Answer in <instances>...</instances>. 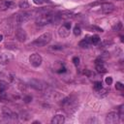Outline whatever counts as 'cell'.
<instances>
[{"instance_id":"obj_1","label":"cell","mask_w":124,"mask_h":124,"mask_svg":"<svg viewBox=\"0 0 124 124\" xmlns=\"http://www.w3.org/2000/svg\"><path fill=\"white\" fill-rule=\"evenodd\" d=\"M61 106L67 113H73L78 108V100L75 96H68L61 100Z\"/></svg>"},{"instance_id":"obj_2","label":"cell","mask_w":124,"mask_h":124,"mask_svg":"<svg viewBox=\"0 0 124 124\" xmlns=\"http://www.w3.org/2000/svg\"><path fill=\"white\" fill-rule=\"evenodd\" d=\"M52 39L51 33L50 32H46L44 34H42L41 36H39L38 38H36L31 44V46H35V47H40V46H46Z\"/></svg>"},{"instance_id":"obj_3","label":"cell","mask_w":124,"mask_h":124,"mask_svg":"<svg viewBox=\"0 0 124 124\" xmlns=\"http://www.w3.org/2000/svg\"><path fill=\"white\" fill-rule=\"evenodd\" d=\"M28 85L31 88H33L35 90H38V91H44L47 87L46 84L44 81H42L40 79H37V78H31V79H29L28 80Z\"/></svg>"},{"instance_id":"obj_4","label":"cell","mask_w":124,"mask_h":124,"mask_svg":"<svg viewBox=\"0 0 124 124\" xmlns=\"http://www.w3.org/2000/svg\"><path fill=\"white\" fill-rule=\"evenodd\" d=\"M45 91H46L45 96L48 100H51V101H59V100H61L63 98L59 92H57V91H55V90H53L51 88H47L46 87L45 89Z\"/></svg>"},{"instance_id":"obj_5","label":"cell","mask_w":124,"mask_h":124,"mask_svg":"<svg viewBox=\"0 0 124 124\" xmlns=\"http://www.w3.org/2000/svg\"><path fill=\"white\" fill-rule=\"evenodd\" d=\"M32 16V14L29 13V12H22V13H19L17 14L16 17V21L17 24H22V23H25L27 22Z\"/></svg>"},{"instance_id":"obj_6","label":"cell","mask_w":124,"mask_h":124,"mask_svg":"<svg viewBox=\"0 0 124 124\" xmlns=\"http://www.w3.org/2000/svg\"><path fill=\"white\" fill-rule=\"evenodd\" d=\"M114 10H115V6L112 3H103L100 5L99 12L105 15H108V14H111Z\"/></svg>"},{"instance_id":"obj_7","label":"cell","mask_w":124,"mask_h":124,"mask_svg":"<svg viewBox=\"0 0 124 124\" xmlns=\"http://www.w3.org/2000/svg\"><path fill=\"white\" fill-rule=\"evenodd\" d=\"M29 62H30V64L33 67L37 68V67H39L42 64L43 58H42V56L39 53H33V54H31L29 56Z\"/></svg>"},{"instance_id":"obj_8","label":"cell","mask_w":124,"mask_h":124,"mask_svg":"<svg viewBox=\"0 0 124 124\" xmlns=\"http://www.w3.org/2000/svg\"><path fill=\"white\" fill-rule=\"evenodd\" d=\"M71 26H72V24H71L70 22H65V23H63V25H62V26L59 28V30H58V34H59V36L62 37V38H66V37H68L69 34H70Z\"/></svg>"},{"instance_id":"obj_9","label":"cell","mask_w":124,"mask_h":124,"mask_svg":"<svg viewBox=\"0 0 124 124\" xmlns=\"http://www.w3.org/2000/svg\"><path fill=\"white\" fill-rule=\"evenodd\" d=\"M106 122L108 124H114L119 122V114L116 111H111L108 112L106 116Z\"/></svg>"},{"instance_id":"obj_10","label":"cell","mask_w":124,"mask_h":124,"mask_svg":"<svg viewBox=\"0 0 124 124\" xmlns=\"http://www.w3.org/2000/svg\"><path fill=\"white\" fill-rule=\"evenodd\" d=\"M16 38L17 39L18 42H24L26 40V38H27V34H26V32L22 28L18 27L16 30Z\"/></svg>"},{"instance_id":"obj_11","label":"cell","mask_w":124,"mask_h":124,"mask_svg":"<svg viewBox=\"0 0 124 124\" xmlns=\"http://www.w3.org/2000/svg\"><path fill=\"white\" fill-rule=\"evenodd\" d=\"M95 64H96V71H97V73H99V74L107 73V68L105 67L104 62H103L102 59H97L95 61Z\"/></svg>"},{"instance_id":"obj_12","label":"cell","mask_w":124,"mask_h":124,"mask_svg":"<svg viewBox=\"0 0 124 124\" xmlns=\"http://www.w3.org/2000/svg\"><path fill=\"white\" fill-rule=\"evenodd\" d=\"M13 59V55L11 53H1L0 54V64L6 65Z\"/></svg>"},{"instance_id":"obj_13","label":"cell","mask_w":124,"mask_h":124,"mask_svg":"<svg viewBox=\"0 0 124 124\" xmlns=\"http://www.w3.org/2000/svg\"><path fill=\"white\" fill-rule=\"evenodd\" d=\"M13 5H14V3H13L12 1L0 0V10H1V11H6V10L10 9Z\"/></svg>"},{"instance_id":"obj_14","label":"cell","mask_w":124,"mask_h":124,"mask_svg":"<svg viewBox=\"0 0 124 124\" xmlns=\"http://www.w3.org/2000/svg\"><path fill=\"white\" fill-rule=\"evenodd\" d=\"M64 122H65V117L62 114H56L51 119L52 124H63Z\"/></svg>"},{"instance_id":"obj_15","label":"cell","mask_w":124,"mask_h":124,"mask_svg":"<svg viewBox=\"0 0 124 124\" xmlns=\"http://www.w3.org/2000/svg\"><path fill=\"white\" fill-rule=\"evenodd\" d=\"M90 45H91V43H90V40H89V36H87L86 38H84L83 40H81L79 43H78V46H81V47H89L90 46Z\"/></svg>"},{"instance_id":"obj_16","label":"cell","mask_w":124,"mask_h":124,"mask_svg":"<svg viewBox=\"0 0 124 124\" xmlns=\"http://www.w3.org/2000/svg\"><path fill=\"white\" fill-rule=\"evenodd\" d=\"M89 40L91 45H97L100 42V37L97 35H93V36H89Z\"/></svg>"},{"instance_id":"obj_17","label":"cell","mask_w":124,"mask_h":124,"mask_svg":"<svg viewBox=\"0 0 124 124\" xmlns=\"http://www.w3.org/2000/svg\"><path fill=\"white\" fill-rule=\"evenodd\" d=\"M121 28H122V23H121L120 21L117 22L116 24H114V25L112 26V30H113V31H119Z\"/></svg>"},{"instance_id":"obj_18","label":"cell","mask_w":124,"mask_h":124,"mask_svg":"<svg viewBox=\"0 0 124 124\" xmlns=\"http://www.w3.org/2000/svg\"><path fill=\"white\" fill-rule=\"evenodd\" d=\"M74 34H75V36H79L80 35V33H81V30H80V28L78 27V26H76L75 28H74Z\"/></svg>"},{"instance_id":"obj_19","label":"cell","mask_w":124,"mask_h":124,"mask_svg":"<svg viewBox=\"0 0 124 124\" xmlns=\"http://www.w3.org/2000/svg\"><path fill=\"white\" fill-rule=\"evenodd\" d=\"M103 86H102V83H101V81H96L95 83H94V89L97 91V90H99V89H101Z\"/></svg>"},{"instance_id":"obj_20","label":"cell","mask_w":124,"mask_h":124,"mask_svg":"<svg viewBox=\"0 0 124 124\" xmlns=\"http://www.w3.org/2000/svg\"><path fill=\"white\" fill-rule=\"evenodd\" d=\"M115 88H116V90H123L124 89V85H123V83L122 82H116V84H115Z\"/></svg>"},{"instance_id":"obj_21","label":"cell","mask_w":124,"mask_h":124,"mask_svg":"<svg viewBox=\"0 0 124 124\" xmlns=\"http://www.w3.org/2000/svg\"><path fill=\"white\" fill-rule=\"evenodd\" d=\"M84 74H85L88 78H92L93 77H95L94 73H92V72H91V71H89V70H85V71H84Z\"/></svg>"},{"instance_id":"obj_22","label":"cell","mask_w":124,"mask_h":124,"mask_svg":"<svg viewBox=\"0 0 124 124\" xmlns=\"http://www.w3.org/2000/svg\"><path fill=\"white\" fill-rule=\"evenodd\" d=\"M19 7H20V8H22V9H23V8L25 9V8H28V7H29V5H28V3H27L26 1H21V2L19 3Z\"/></svg>"},{"instance_id":"obj_23","label":"cell","mask_w":124,"mask_h":124,"mask_svg":"<svg viewBox=\"0 0 124 124\" xmlns=\"http://www.w3.org/2000/svg\"><path fill=\"white\" fill-rule=\"evenodd\" d=\"M73 63H74L76 66H78V65L79 64V58H78V56H75V57H73Z\"/></svg>"},{"instance_id":"obj_24","label":"cell","mask_w":124,"mask_h":124,"mask_svg":"<svg viewBox=\"0 0 124 124\" xmlns=\"http://www.w3.org/2000/svg\"><path fill=\"white\" fill-rule=\"evenodd\" d=\"M106 83H107L108 85H110V84L112 83V78H111V77L106 78Z\"/></svg>"},{"instance_id":"obj_25","label":"cell","mask_w":124,"mask_h":124,"mask_svg":"<svg viewBox=\"0 0 124 124\" xmlns=\"http://www.w3.org/2000/svg\"><path fill=\"white\" fill-rule=\"evenodd\" d=\"M90 29L96 30L97 32H103V29H102V28H99V27H97V26H90Z\"/></svg>"},{"instance_id":"obj_26","label":"cell","mask_w":124,"mask_h":124,"mask_svg":"<svg viewBox=\"0 0 124 124\" xmlns=\"http://www.w3.org/2000/svg\"><path fill=\"white\" fill-rule=\"evenodd\" d=\"M23 100H24L25 103H29V102L32 100V97H31V96H26V97L23 98Z\"/></svg>"},{"instance_id":"obj_27","label":"cell","mask_w":124,"mask_h":124,"mask_svg":"<svg viewBox=\"0 0 124 124\" xmlns=\"http://www.w3.org/2000/svg\"><path fill=\"white\" fill-rule=\"evenodd\" d=\"M33 2L36 4V5H41L45 2V0H33Z\"/></svg>"},{"instance_id":"obj_28","label":"cell","mask_w":124,"mask_h":124,"mask_svg":"<svg viewBox=\"0 0 124 124\" xmlns=\"http://www.w3.org/2000/svg\"><path fill=\"white\" fill-rule=\"evenodd\" d=\"M62 46H50V49H61Z\"/></svg>"},{"instance_id":"obj_29","label":"cell","mask_w":124,"mask_h":124,"mask_svg":"<svg viewBox=\"0 0 124 124\" xmlns=\"http://www.w3.org/2000/svg\"><path fill=\"white\" fill-rule=\"evenodd\" d=\"M2 40H3V35H2V34H0V42H1Z\"/></svg>"}]
</instances>
